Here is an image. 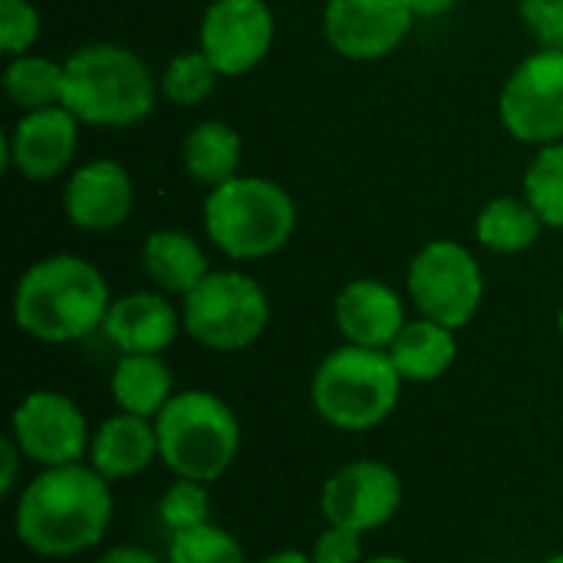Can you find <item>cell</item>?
<instances>
[{
    "mask_svg": "<svg viewBox=\"0 0 563 563\" xmlns=\"http://www.w3.org/2000/svg\"><path fill=\"white\" fill-rule=\"evenodd\" d=\"M112 482L92 465L40 468L16 495V541L49 561H66L92 551L112 525Z\"/></svg>",
    "mask_w": 563,
    "mask_h": 563,
    "instance_id": "cell-1",
    "label": "cell"
},
{
    "mask_svg": "<svg viewBox=\"0 0 563 563\" xmlns=\"http://www.w3.org/2000/svg\"><path fill=\"white\" fill-rule=\"evenodd\" d=\"M525 198L548 228L563 231V142L541 145L525 172Z\"/></svg>",
    "mask_w": 563,
    "mask_h": 563,
    "instance_id": "cell-25",
    "label": "cell"
},
{
    "mask_svg": "<svg viewBox=\"0 0 563 563\" xmlns=\"http://www.w3.org/2000/svg\"><path fill=\"white\" fill-rule=\"evenodd\" d=\"M363 563H409L406 558H396V554H383V558H366Z\"/></svg>",
    "mask_w": 563,
    "mask_h": 563,
    "instance_id": "cell-36",
    "label": "cell"
},
{
    "mask_svg": "<svg viewBox=\"0 0 563 563\" xmlns=\"http://www.w3.org/2000/svg\"><path fill=\"white\" fill-rule=\"evenodd\" d=\"M40 36V13L30 0H0V49L23 56Z\"/></svg>",
    "mask_w": 563,
    "mask_h": 563,
    "instance_id": "cell-29",
    "label": "cell"
},
{
    "mask_svg": "<svg viewBox=\"0 0 563 563\" xmlns=\"http://www.w3.org/2000/svg\"><path fill=\"white\" fill-rule=\"evenodd\" d=\"M310 561L313 563H363V534L356 531H346V528H336V525H327L313 548H310Z\"/></svg>",
    "mask_w": 563,
    "mask_h": 563,
    "instance_id": "cell-31",
    "label": "cell"
},
{
    "mask_svg": "<svg viewBox=\"0 0 563 563\" xmlns=\"http://www.w3.org/2000/svg\"><path fill=\"white\" fill-rule=\"evenodd\" d=\"M558 327H561V333H563V310H561V317H558Z\"/></svg>",
    "mask_w": 563,
    "mask_h": 563,
    "instance_id": "cell-38",
    "label": "cell"
},
{
    "mask_svg": "<svg viewBox=\"0 0 563 563\" xmlns=\"http://www.w3.org/2000/svg\"><path fill=\"white\" fill-rule=\"evenodd\" d=\"M402 383L386 350L343 343L313 369L310 406L330 429L369 432L396 412Z\"/></svg>",
    "mask_w": 563,
    "mask_h": 563,
    "instance_id": "cell-5",
    "label": "cell"
},
{
    "mask_svg": "<svg viewBox=\"0 0 563 563\" xmlns=\"http://www.w3.org/2000/svg\"><path fill=\"white\" fill-rule=\"evenodd\" d=\"M92 563H162L155 554L142 551V548H129V544H119V548H109L106 554H99Z\"/></svg>",
    "mask_w": 563,
    "mask_h": 563,
    "instance_id": "cell-33",
    "label": "cell"
},
{
    "mask_svg": "<svg viewBox=\"0 0 563 563\" xmlns=\"http://www.w3.org/2000/svg\"><path fill=\"white\" fill-rule=\"evenodd\" d=\"M297 205L261 175H234L205 198V234L231 261H264L290 244Z\"/></svg>",
    "mask_w": 563,
    "mask_h": 563,
    "instance_id": "cell-4",
    "label": "cell"
},
{
    "mask_svg": "<svg viewBox=\"0 0 563 563\" xmlns=\"http://www.w3.org/2000/svg\"><path fill=\"white\" fill-rule=\"evenodd\" d=\"M86 459L106 482H122V478L142 475L158 459L155 419H142V416H129V412L109 416L92 432Z\"/></svg>",
    "mask_w": 563,
    "mask_h": 563,
    "instance_id": "cell-18",
    "label": "cell"
},
{
    "mask_svg": "<svg viewBox=\"0 0 563 563\" xmlns=\"http://www.w3.org/2000/svg\"><path fill=\"white\" fill-rule=\"evenodd\" d=\"M181 300L185 333L214 353H241L254 346L271 323L267 290L241 271H211Z\"/></svg>",
    "mask_w": 563,
    "mask_h": 563,
    "instance_id": "cell-7",
    "label": "cell"
},
{
    "mask_svg": "<svg viewBox=\"0 0 563 563\" xmlns=\"http://www.w3.org/2000/svg\"><path fill=\"white\" fill-rule=\"evenodd\" d=\"M155 432L158 459L175 478L211 485L241 452V422L234 409L208 389L175 393L155 416Z\"/></svg>",
    "mask_w": 563,
    "mask_h": 563,
    "instance_id": "cell-6",
    "label": "cell"
},
{
    "mask_svg": "<svg viewBox=\"0 0 563 563\" xmlns=\"http://www.w3.org/2000/svg\"><path fill=\"white\" fill-rule=\"evenodd\" d=\"M135 208V185L122 162L92 158L79 165L63 188V211L79 231H112Z\"/></svg>",
    "mask_w": 563,
    "mask_h": 563,
    "instance_id": "cell-15",
    "label": "cell"
},
{
    "mask_svg": "<svg viewBox=\"0 0 563 563\" xmlns=\"http://www.w3.org/2000/svg\"><path fill=\"white\" fill-rule=\"evenodd\" d=\"M79 125L66 106L23 112L3 139V165L26 181H53L76 158Z\"/></svg>",
    "mask_w": 563,
    "mask_h": 563,
    "instance_id": "cell-14",
    "label": "cell"
},
{
    "mask_svg": "<svg viewBox=\"0 0 563 563\" xmlns=\"http://www.w3.org/2000/svg\"><path fill=\"white\" fill-rule=\"evenodd\" d=\"M181 165L185 172L214 188V185H224L228 178L241 175V135L234 132V125L221 122V119H208V122H198L188 135H185V145H181Z\"/></svg>",
    "mask_w": 563,
    "mask_h": 563,
    "instance_id": "cell-22",
    "label": "cell"
},
{
    "mask_svg": "<svg viewBox=\"0 0 563 563\" xmlns=\"http://www.w3.org/2000/svg\"><path fill=\"white\" fill-rule=\"evenodd\" d=\"M112 307L109 284L79 254H53L23 271L13 290V323L40 343H76L102 330Z\"/></svg>",
    "mask_w": 563,
    "mask_h": 563,
    "instance_id": "cell-2",
    "label": "cell"
},
{
    "mask_svg": "<svg viewBox=\"0 0 563 563\" xmlns=\"http://www.w3.org/2000/svg\"><path fill=\"white\" fill-rule=\"evenodd\" d=\"M10 439L36 468H59L76 465L89 455L92 432L69 396L36 389L16 402L10 416Z\"/></svg>",
    "mask_w": 563,
    "mask_h": 563,
    "instance_id": "cell-10",
    "label": "cell"
},
{
    "mask_svg": "<svg viewBox=\"0 0 563 563\" xmlns=\"http://www.w3.org/2000/svg\"><path fill=\"white\" fill-rule=\"evenodd\" d=\"M66 63L63 106L82 125L125 129L155 109V76L139 53L119 43H92Z\"/></svg>",
    "mask_w": 563,
    "mask_h": 563,
    "instance_id": "cell-3",
    "label": "cell"
},
{
    "mask_svg": "<svg viewBox=\"0 0 563 563\" xmlns=\"http://www.w3.org/2000/svg\"><path fill=\"white\" fill-rule=\"evenodd\" d=\"M158 515L162 525L178 534V531H191L211 521V495L205 482H191V478H175L162 501H158Z\"/></svg>",
    "mask_w": 563,
    "mask_h": 563,
    "instance_id": "cell-28",
    "label": "cell"
},
{
    "mask_svg": "<svg viewBox=\"0 0 563 563\" xmlns=\"http://www.w3.org/2000/svg\"><path fill=\"white\" fill-rule=\"evenodd\" d=\"M544 563H563V554H554V558H548Z\"/></svg>",
    "mask_w": 563,
    "mask_h": 563,
    "instance_id": "cell-37",
    "label": "cell"
},
{
    "mask_svg": "<svg viewBox=\"0 0 563 563\" xmlns=\"http://www.w3.org/2000/svg\"><path fill=\"white\" fill-rule=\"evenodd\" d=\"M406 290L419 317H429L449 330H462L475 320L485 300V274L465 244L439 238L412 257L406 271Z\"/></svg>",
    "mask_w": 563,
    "mask_h": 563,
    "instance_id": "cell-8",
    "label": "cell"
},
{
    "mask_svg": "<svg viewBox=\"0 0 563 563\" xmlns=\"http://www.w3.org/2000/svg\"><path fill=\"white\" fill-rule=\"evenodd\" d=\"M181 313L172 307L168 294L162 290H135L125 297H115L102 333L106 340L122 353H145V356H162L178 330H181Z\"/></svg>",
    "mask_w": 563,
    "mask_h": 563,
    "instance_id": "cell-17",
    "label": "cell"
},
{
    "mask_svg": "<svg viewBox=\"0 0 563 563\" xmlns=\"http://www.w3.org/2000/svg\"><path fill=\"white\" fill-rule=\"evenodd\" d=\"M168 563H247V558L231 531L208 521L201 528L172 534Z\"/></svg>",
    "mask_w": 563,
    "mask_h": 563,
    "instance_id": "cell-26",
    "label": "cell"
},
{
    "mask_svg": "<svg viewBox=\"0 0 563 563\" xmlns=\"http://www.w3.org/2000/svg\"><path fill=\"white\" fill-rule=\"evenodd\" d=\"M257 563H313L310 561V554H303V551H274V554H267L264 561Z\"/></svg>",
    "mask_w": 563,
    "mask_h": 563,
    "instance_id": "cell-35",
    "label": "cell"
},
{
    "mask_svg": "<svg viewBox=\"0 0 563 563\" xmlns=\"http://www.w3.org/2000/svg\"><path fill=\"white\" fill-rule=\"evenodd\" d=\"M20 462H26L23 459V452H20V445L7 435V439H0V495H13L16 492V482H20Z\"/></svg>",
    "mask_w": 563,
    "mask_h": 563,
    "instance_id": "cell-32",
    "label": "cell"
},
{
    "mask_svg": "<svg viewBox=\"0 0 563 563\" xmlns=\"http://www.w3.org/2000/svg\"><path fill=\"white\" fill-rule=\"evenodd\" d=\"M548 224L528 198H492L475 218V238L492 254H521L538 244Z\"/></svg>",
    "mask_w": 563,
    "mask_h": 563,
    "instance_id": "cell-23",
    "label": "cell"
},
{
    "mask_svg": "<svg viewBox=\"0 0 563 563\" xmlns=\"http://www.w3.org/2000/svg\"><path fill=\"white\" fill-rule=\"evenodd\" d=\"M142 267L155 284V290L168 297H188L211 274L205 247L188 231L178 228H162L145 238Z\"/></svg>",
    "mask_w": 563,
    "mask_h": 563,
    "instance_id": "cell-19",
    "label": "cell"
},
{
    "mask_svg": "<svg viewBox=\"0 0 563 563\" xmlns=\"http://www.w3.org/2000/svg\"><path fill=\"white\" fill-rule=\"evenodd\" d=\"M109 393H112V402L119 406V412L155 419L175 396V379L162 356L122 353L112 366Z\"/></svg>",
    "mask_w": 563,
    "mask_h": 563,
    "instance_id": "cell-21",
    "label": "cell"
},
{
    "mask_svg": "<svg viewBox=\"0 0 563 563\" xmlns=\"http://www.w3.org/2000/svg\"><path fill=\"white\" fill-rule=\"evenodd\" d=\"M218 76L221 73L211 66V59L201 49L178 53L162 73V92L175 106H198L201 99H208L214 92Z\"/></svg>",
    "mask_w": 563,
    "mask_h": 563,
    "instance_id": "cell-27",
    "label": "cell"
},
{
    "mask_svg": "<svg viewBox=\"0 0 563 563\" xmlns=\"http://www.w3.org/2000/svg\"><path fill=\"white\" fill-rule=\"evenodd\" d=\"M409 3H412L416 16H442V13H449L459 0H409Z\"/></svg>",
    "mask_w": 563,
    "mask_h": 563,
    "instance_id": "cell-34",
    "label": "cell"
},
{
    "mask_svg": "<svg viewBox=\"0 0 563 563\" xmlns=\"http://www.w3.org/2000/svg\"><path fill=\"white\" fill-rule=\"evenodd\" d=\"M63 79H66V63L23 53V56H10L3 69V92L23 112L49 109V106H63Z\"/></svg>",
    "mask_w": 563,
    "mask_h": 563,
    "instance_id": "cell-24",
    "label": "cell"
},
{
    "mask_svg": "<svg viewBox=\"0 0 563 563\" xmlns=\"http://www.w3.org/2000/svg\"><path fill=\"white\" fill-rule=\"evenodd\" d=\"M518 13L541 46L563 49V0H521Z\"/></svg>",
    "mask_w": 563,
    "mask_h": 563,
    "instance_id": "cell-30",
    "label": "cell"
},
{
    "mask_svg": "<svg viewBox=\"0 0 563 563\" xmlns=\"http://www.w3.org/2000/svg\"><path fill=\"white\" fill-rule=\"evenodd\" d=\"M386 353L406 383H435L452 369L459 356V343H455V330L429 317H419L399 330V336Z\"/></svg>",
    "mask_w": 563,
    "mask_h": 563,
    "instance_id": "cell-20",
    "label": "cell"
},
{
    "mask_svg": "<svg viewBox=\"0 0 563 563\" xmlns=\"http://www.w3.org/2000/svg\"><path fill=\"white\" fill-rule=\"evenodd\" d=\"M333 320L346 343L369 346V350H389L399 330L409 323L402 297L389 284L373 280V277L350 280L336 294Z\"/></svg>",
    "mask_w": 563,
    "mask_h": 563,
    "instance_id": "cell-16",
    "label": "cell"
},
{
    "mask_svg": "<svg viewBox=\"0 0 563 563\" xmlns=\"http://www.w3.org/2000/svg\"><path fill=\"white\" fill-rule=\"evenodd\" d=\"M416 20L409 0H327L323 7L327 43L353 63H373L396 53Z\"/></svg>",
    "mask_w": 563,
    "mask_h": 563,
    "instance_id": "cell-13",
    "label": "cell"
},
{
    "mask_svg": "<svg viewBox=\"0 0 563 563\" xmlns=\"http://www.w3.org/2000/svg\"><path fill=\"white\" fill-rule=\"evenodd\" d=\"M402 508V478L379 459H356L340 465L320 488V511L327 525L369 534L386 528Z\"/></svg>",
    "mask_w": 563,
    "mask_h": 563,
    "instance_id": "cell-11",
    "label": "cell"
},
{
    "mask_svg": "<svg viewBox=\"0 0 563 563\" xmlns=\"http://www.w3.org/2000/svg\"><path fill=\"white\" fill-rule=\"evenodd\" d=\"M498 115L518 142H563V49L541 46L515 66L501 86Z\"/></svg>",
    "mask_w": 563,
    "mask_h": 563,
    "instance_id": "cell-9",
    "label": "cell"
},
{
    "mask_svg": "<svg viewBox=\"0 0 563 563\" xmlns=\"http://www.w3.org/2000/svg\"><path fill=\"white\" fill-rule=\"evenodd\" d=\"M274 30L267 0H211L198 26V49L221 76H244L271 53Z\"/></svg>",
    "mask_w": 563,
    "mask_h": 563,
    "instance_id": "cell-12",
    "label": "cell"
}]
</instances>
